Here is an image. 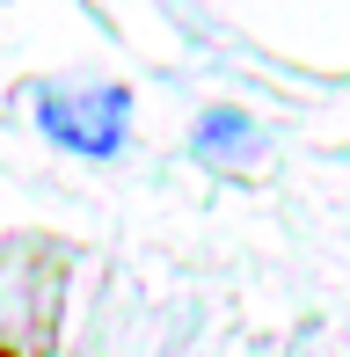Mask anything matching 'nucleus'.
Returning <instances> with one entry per match:
<instances>
[{"label": "nucleus", "mask_w": 350, "mask_h": 357, "mask_svg": "<svg viewBox=\"0 0 350 357\" xmlns=\"http://www.w3.org/2000/svg\"><path fill=\"white\" fill-rule=\"evenodd\" d=\"M37 132L81 160H109L132 132V95L109 80H66V88H37Z\"/></svg>", "instance_id": "f257e3e1"}, {"label": "nucleus", "mask_w": 350, "mask_h": 357, "mask_svg": "<svg viewBox=\"0 0 350 357\" xmlns=\"http://www.w3.org/2000/svg\"><path fill=\"white\" fill-rule=\"evenodd\" d=\"M241 146H256V124L234 117V109H212V117L197 124V160H212V168H234Z\"/></svg>", "instance_id": "f03ea898"}, {"label": "nucleus", "mask_w": 350, "mask_h": 357, "mask_svg": "<svg viewBox=\"0 0 350 357\" xmlns=\"http://www.w3.org/2000/svg\"><path fill=\"white\" fill-rule=\"evenodd\" d=\"M0 357H15V350H8V343H0Z\"/></svg>", "instance_id": "7ed1b4c3"}]
</instances>
